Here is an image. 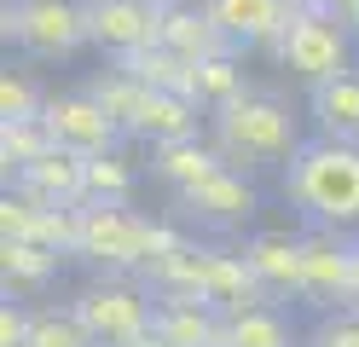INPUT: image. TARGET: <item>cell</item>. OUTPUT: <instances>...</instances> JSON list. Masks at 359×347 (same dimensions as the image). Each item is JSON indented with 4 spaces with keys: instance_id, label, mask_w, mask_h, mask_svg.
<instances>
[{
    "instance_id": "cell-1",
    "label": "cell",
    "mask_w": 359,
    "mask_h": 347,
    "mask_svg": "<svg viewBox=\"0 0 359 347\" xmlns=\"http://www.w3.org/2000/svg\"><path fill=\"white\" fill-rule=\"evenodd\" d=\"M209 133H215V151L226 156V168L238 174H255V168H290L296 151L307 145L296 110L273 93H243V99L209 110Z\"/></svg>"
},
{
    "instance_id": "cell-2",
    "label": "cell",
    "mask_w": 359,
    "mask_h": 347,
    "mask_svg": "<svg viewBox=\"0 0 359 347\" xmlns=\"http://www.w3.org/2000/svg\"><path fill=\"white\" fill-rule=\"evenodd\" d=\"M284 197L290 208H302L307 226L359 231V145L313 133L284 168Z\"/></svg>"
},
{
    "instance_id": "cell-3",
    "label": "cell",
    "mask_w": 359,
    "mask_h": 347,
    "mask_svg": "<svg viewBox=\"0 0 359 347\" xmlns=\"http://www.w3.org/2000/svg\"><path fill=\"white\" fill-rule=\"evenodd\" d=\"M0 35L41 64H64L81 46H93L87 41V0H6Z\"/></svg>"
},
{
    "instance_id": "cell-4",
    "label": "cell",
    "mask_w": 359,
    "mask_h": 347,
    "mask_svg": "<svg viewBox=\"0 0 359 347\" xmlns=\"http://www.w3.org/2000/svg\"><path fill=\"white\" fill-rule=\"evenodd\" d=\"M273 58H278V69H290V76L313 93V87H325V81L353 69V35H348V23L336 12L307 6V12L290 18V29H284Z\"/></svg>"
},
{
    "instance_id": "cell-5",
    "label": "cell",
    "mask_w": 359,
    "mask_h": 347,
    "mask_svg": "<svg viewBox=\"0 0 359 347\" xmlns=\"http://www.w3.org/2000/svg\"><path fill=\"white\" fill-rule=\"evenodd\" d=\"M81 261H93L104 278H140L151 254V215L128 203H81Z\"/></svg>"
},
{
    "instance_id": "cell-6",
    "label": "cell",
    "mask_w": 359,
    "mask_h": 347,
    "mask_svg": "<svg viewBox=\"0 0 359 347\" xmlns=\"http://www.w3.org/2000/svg\"><path fill=\"white\" fill-rule=\"evenodd\" d=\"M76 318L87 324V336H93L99 347H128V341H140L151 330V318H156V301L145 290H133L128 278H93L76 301Z\"/></svg>"
},
{
    "instance_id": "cell-7",
    "label": "cell",
    "mask_w": 359,
    "mask_h": 347,
    "mask_svg": "<svg viewBox=\"0 0 359 347\" xmlns=\"http://www.w3.org/2000/svg\"><path fill=\"white\" fill-rule=\"evenodd\" d=\"M348 278H353V238L330 226L302 231V307L313 313H342L348 307Z\"/></svg>"
},
{
    "instance_id": "cell-8",
    "label": "cell",
    "mask_w": 359,
    "mask_h": 347,
    "mask_svg": "<svg viewBox=\"0 0 359 347\" xmlns=\"http://www.w3.org/2000/svg\"><path fill=\"white\" fill-rule=\"evenodd\" d=\"M41 122H47L58 151H76V156H104V151H116V139H122V122L87 87L81 93H53L47 110H41Z\"/></svg>"
},
{
    "instance_id": "cell-9",
    "label": "cell",
    "mask_w": 359,
    "mask_h": 347,
    "mask_svg": "<svg viewBox=\"0 0 359 347\" xmlns=\"http://www.w3.org/2000/svg\"><path fill=\"white\" fill-rule=\"evenodd\" d=\"M197 301H209L220 318H238V313H255V307H278L266 284L255 278V266L243 261V249H203V278H197Z\"/></svg>"
},
{
    "instance_id": "cell-10",
    "label": "cell",
    "mask_w": 359,
    "mask_h": 347,
    "mask_svg": "<svg viewBox=\"0 0 359 347\" xmlns=\"http://www.w3.org/2000/svg\"><path fill=\"white\" fill-rule=\"evenodd\" d=\"M87 41L110 58L156 46L163 41V6H151V0H87Z\"/></svg>"
},
{
    "instance_id": "cell-11",
    "label": "cell",
    "mask_w": 359,
    "mask_h": 347,
    "mask_svg": "<svg viewBox=\"0 0 359 347\" xmlns=\"http://www.w3.org/2000/svg\"><path fill=\"white\" fill-rule=\"evenodd\" d=\"M180 215L197 220V226H215V231H238V226H250V220L261 215V197H255L250 174L220 168V174H209L203 185L180 191Z\"/></svg>"
},
{
    "instance_id": "cell-12",
    "label": "cell",
    "mask_w": 359,
    "mask_h": 347,
    "mask_svg": "<svg viewBox=\"0 0 359 347\" xmlns=\"http://www.w3.org/2000/svg\"><path fill=\"white\" fill-rule=\"evenodd\" d=\"M203 12L215 18V29L226 35L238 53H278V41L290 29V12L284 0H203Z\"/></svg>"
},
{
    "instance_id": "cell-13",
    "label": "cell",
    "mask_w": 359,
    "mask_h": 347,
    "mask_svg": "<svg viewBox=\"0 0 359 347\" xmlns=\"http://www.w3.org/2000/svg\"><path fill=\"white\" fill-rule=\"evenodd\" d=\"M243 261L255 266V278L266 284V295L278 301H302V231L290 226H261L243 238Z\"/></svg>"
},
{
    "instance_id": "cell-14",
    "label": "cell",
    "mask_w": 359,
    "mask_h": 347,
    "mask_svg": "<svg viewBox=\"0 0 359 347\" xmlns=\"http://www.w3.org/2000/svg\"><path fill=\"white\" fill-rule=\"evenodd\" d=\"M6 191H24V197L41 203V208H81V203H87V156L53 145L41 162H29L24 174H12Z\"/></svg>"
},
{
    "instance_id": "cell-15",
    "label": "cell",
    "mask_w": 359,
    "mask_h": 347,
    "mask_svg": "<svg viewBox=\"0 0 359 347\" xmlns=\"http://www.w3.org/2000/svg\"><path fill=\"white\" fill-rule=\"evenodd\" d=\"M156 336H168L174 347H220V330H226V318H220L209 301L197 295H156V318H151Z\"/></svg>"
},
{
    "instance_id": "cell-16",
    "label": "cell",
    "mask_w": 359,
    "mask_h": 347,
    "mask_svg": "<svg viewBox=\"0 0 359 347\" xmlns=\"http://www.w3.org/2000/svg\"><path fill=\"white\" fill-rule=\"evenodd\" d=\"M226 168V156L215 151V139H174V145H156L151 151V174L168 185V191H191V185H203L209 174Z\"/></svg>"
},
{
    "instance_id": "cell-17",
    "label": "cell",
    "mask_w": 359,
    "mask_h": 347,
    "mask_svg": "<svg viewBox=\"0 0 359 347\" xmlns=\"http://www.w3.org/2000/svg\"><path fill=\"white\" fill-rule=\"evenodd\" d=\"M163 46L180 58H191V64H203V58H220V53H238V46L215 29V18L203 6H163Z\"/></svg>"
},
{
    "instance_id": "cell-18",
    "label": "cell",
    "mask_w": 359,
    "mask_h": 347,
    "mask_svg": "<svg viewBox=\"0 0 359 347\" xmlns=\"http://www.w3.org/2000/svg\"><path fill=\"white\" fill-rule=\"evenodd\" d=\"M307 116L325 139H342V145H359V69L336 76L325 87L307 93Z\"/></svg>"
},
{
    "instance_id": "cell-19",
    "label": "cell",
    "mask_w": 359,
    "mask_h": 347,
    "mask_svg": "<svg viewBox=\"0 0 359 347\" xmlns=\"http://www.w3.org/2000/svg\"><path fill=\"white\" fill-rule=\"evenodd\" d=\"M116 69H122V76H133L140 87H151V93H180V99H197V64L180 58V53H168L163 41H156V46H140V53H128V58H116Z\"/></svg>"
},
{
    "instance_id": "cell-20",
    "label": "cell",
    "mask_w": 359,
    "mask_h": 347,
    "mask_svg": "<svg viewBox=\"0 0 359 347\" xmlns=\"http://www.w3.org/2000/svg\"><path fill=\"white\" fill-rule=\"evenodd\" d=\"M197 99H180V93H145L140 122H133V139H151L156 145H174V139H197Z\"/></svg>"
},
{
    "instance_id": "cell-21",
    "label": "cell",
    "mask_w": 359,
    "mask_h": 347,
    "mask_svg": "<svg viewBox=\"0 0 359 347\" xmlns=\"http://www.w3.org/2000/svg\"><path fill=\"white\" fill-rule=\"evenodd\" d=\"M64 254L47 249V243H0V284H6V295H35L53 284Z\"/></svg>"
},
{
    "instance_id": "cell-22",
    "label": "cell",
    "mask_w": 359,
    "mask_h": 347,
    "mask_svg": "<svg viewBox=\"0 0 359 347\" xmlns=\"http://www.w3.org/2000/svg\"><path fill=\"white\" fill-rule=\"evenodd\" d=\"M220 347H296V330H290L284 307H255V313L226 318Z\"/></svg>"
},
{
    "instance_id": "cell-23",
    "label": "cell",
    "mask_w": 359,
    "mask_h": 347,
    "mask_svg": "<svg viewBox=\"0 0 359 347\" xmlns=\"http://www.w3.org/2000/svg\"><path fill=\"white\" fill-rule=\"evenodd\" d=\"M250 93V81H243V53H220V58H203L197 64V104L203 110H220Z\"/></svg>"
},
{
    "instance_id": "cell-24",
    "label": "cell",
    "mask_w": 359,
    "mask_h": 347,
    "mask_svg": "<svg viewBox=\"0 0 359 347\" xmlns=\"http://www.w3.org/2000/svg\"><path fill=\"white\" fill-rule=\"evenodd\" d=\"M53 151V133H47V122H0V168H6V179L12 174H24L29 162H41Z\"/></svg>"
},
{
    "instance_id": "cell-25",
    "label": "cell",
    "mask_w": 359,
    "mask_h": 347,
    "mask_svg": "<svg viewBox=\"0 0 359 347\" xmlns=\"http://www.w3.org/2000/svg\"><path fill=\"white\" fill-rule=\"evenodd\" d=\"M87 93H93V99H99V104L122 122V133H133V122H140V104H145V93H151V87H140L133 76H122V69L110 64L104 76H93V81H87Z\"/></svg>"
},
{
    "instance_id": "cell-26",
    "label": "cell",
    "mask_w": 359,
    "mask_h": 347,
    "mask_svg": "<svg viewBox=\"0 0 359 347\" xmlns=\"http://www.w3.org/2000/svg\"><path fill=\"white\" fill-rule=\"evenodd\" d=\"M133 197V162L122 151L87 156V203H128Z\"/></svg>"
},
{
    "instance_id": "cell-27",
    "label": "cell",
    "mask_w": 359,
    "mask_h": 347,
    "mask_svg": "<svg viewBox=\"0 0 359 347\" xmlns=\"http://www.w3.org/2000/svg\"><path fill=\"white\" fill-rule=\"evenodd\" d=\"M29 347H99V341L87 336V324L76 318V307H35Z\"/></svg>"
},
{
    "instance_id": "cell-28",
    "label": "cell",
    "mask_w": 359,
    "mask_h": 347,
    "mask_svg": "<svg viewBox=\"0 0 359 347\" xmlns=\"http://www.w3.org/2000/svg\"><path fill=\"white\" fill-rule=\"evenodd\" d=\"M47 110V93H41L24 69H6L0 76V122H35Z\"/></svg>"
},
{
    "instance_id": "cell-29",
    "label": "cell",
    "mask_w": 359,
    "mask_h": 347,
    "mask_svg": "<svg viewBox=\"0 0 359 347\" xmlns=\"http://www.w3.org/2000/svg\"><path fill=\"white\" fill-rule=\"evenodd\" d=\"M35 220H41V203H29L24 191L0 197V243H29L35 238Z\"/></svg>"
},
{
    "instance_id": "cell-30",
    "label": "cell",
    "mask_w": 359,
    "mask_h": 347,
    "mask_svg": "<svg viewBox=\"0 0 359 347\" xmlns=\"http://www.w3.org/2000/svg\"><path fill=\"white\" fill-rule=\"evenodd\" d=\"M302 347H359V313H353V307L325 313V318L302 336Z\"/></svg>"
},
{
    "instance_id": "cell-31",
    "label": "cell",
    "mask_w": 359,
    "mask_h": 347,
    "mask_svg": "<svg viewBox=\"0 0 359 347\" xmlns=\"http://www.w3.org/2000/svg\"><path fill=\"white\" fill-rule=\"evenodd\" d=\"M29 324H35V313L6 295V307H0V347H29Z\"/></svg>"
},
{
    "instance_id": "cell-32",
    "label": "cell",
    "mask_w": 359,
    "mask_h": 347,
    "mask_svg": "<svg viewBox=\"0 0 359 347\" xmlns=\"http://www.w3.org/2000/svg\"><path fill=\"white\" fill-rule=\"evenodd\" d=\"M348 307L359 313V238H353V278H348Z\"/></svg>"
},
{
    "instance_id": "cell-33",
    "label": "cell",
    "mask_w": 359,
    "mask_h": 347,
    "mask_svg": "<svg viewBox=\"0 0 359 347\" xmlns=\"http://www.w3.org/2000/svg\"><path fill=\"white\" fill-rule=\"evenodd\" d=\"M313 6H319V12H336V18H348V12L359 6V0H313Z\"/></svg>"
},
{
    "instance_id": "cell-34",
    "label": "cell",
    "mask_w": 359,
    "mask_h": 347,
    "mask_svg": "<svg viewBox=\"0 0 359 347\" xmlns=\"http://www.w3.org/2000/svg\"><path fill=\"white\" fill-rule=\"evenodd\" d=\"M128 347H174V341H168V336H156V330H145L140 341H128Z\"/></svg>"
},
{
    "instance_id": "cell-35",
    "label": "cell",
    "mask_w": 359,
    "mask_h": 347,
    "mask_svg": "<svg viewBox=\"0 0 359 347\" xmlns=\"http://www.w3.org/2000/svg\"><path fill=\"white\" fill-rule=\"evenodd\" d=\"M342 23H348V35H353V41H359V6H353V12H348V18H342Z\"/></svg>"
},
{
    "instance_id": "cell-36",
    "label": "cell",
    "mask_w": 359,
    "mask_h": 347,
    "mask_svg": "<svg viewBox=\"0 0 359 347\" xmlns=\"http://www.w3.org/2000/svg\"><path fill=\"white\" fill-rule=\"evenodd\" d=\"M284 6H290V12H307V6H313V0H284Z\"/></svg>"
},
{
    "instance_id": "cell-37",
    "label": "cell",
    "mask_w": 359,
    "mask_h": 347,
    "mask_svg": "<svg viewBox=\"0 0 359 347\" xmlns=\"http://www.w3.org/2000/svg\"><path fill=\"white\" fill-rule=\"evenodd\" d=\"M151 6H168V0H151Z\"/></svg>"
}]
</instances>
